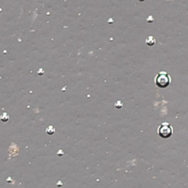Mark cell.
<instances>
[{"label": "cell", "instance_id": "4", "mask_svg": "<svg viewBox=\"0 0 188 188\" xmlns=\"http://www.w3.org/2000/svg\"><path fill=\"white\" fill-rule=\"evenodd\" d=\"M46 132L49 135H52V134H54V132H55V129H54V127L53 126H49L46 128Z\"/></svg>", "mask_w": 188, "mask_h": 188}, {"label": "cell", "instance_id": "1", "mask_svg": "<svg viewBox=\"0 0 188 188\" xmlns=\"http://www.w3.org/2000/svg\"><path fill=\"white\" fill-rule=\"evenodd\" d=\"M171 79L167 72L160 71L156 76L155 84L159 88H166L170 85Z\"/></svg>", "mask_w": 188, "mask_h": 188}, {"label": "cell", "instance_id": "2", "mask_svg": "<svg viewBox=\"0 0 188 188\" xmlns=\"http://www.w3.org/2000/svg\"><path fill=\"white\" fill-rule=\"evenodd\" d=\"M173 133V129L168 123H162L158 128V134L162 138H169Z\"/></svg>", "mask_w": 188, "mask_h": 188}, {"label": "cell", "instance_id": "3", "mask_svg": "<svg viewBox=\"0 0 188 188\" xmlns=\"http://www.w3.org/2000/svg\"><path fill=\"white\" fill-rule=\"evenodd\" d=\"M146 44H147L148 46H154V44H155L156 40H155V38L153 37V36L150 35L147 38V39H146Z\"/></svg>", "mask_w": 188, "mask_h": 188}]
</instances>
